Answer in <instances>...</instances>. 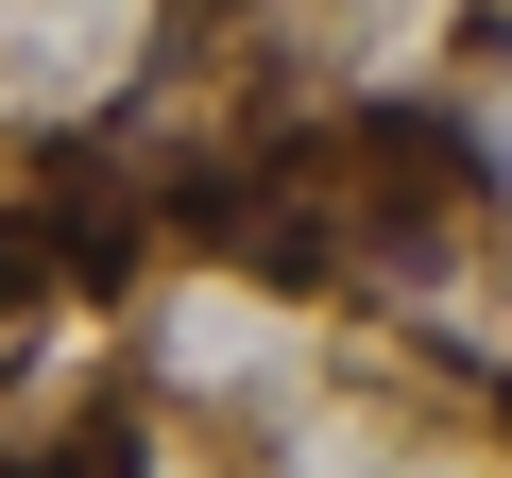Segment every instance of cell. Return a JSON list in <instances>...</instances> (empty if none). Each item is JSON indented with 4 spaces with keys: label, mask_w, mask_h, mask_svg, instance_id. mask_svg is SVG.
<instances>
[{
    "label": "cell",
    "mask_w": 512,
    "mask_h": 478,
    "mask_svg": "<svg viewBox=\"0 0 512 478\" xmlns=\"http://www.w3.org/2000/svg\"><path fill=\"white\" fill-rule=\"evenodd\" d=\"M69 274H52V222L35 205H0V325H18V308H52Z\"/></svg>",
    "instance_id": "obj_1"
}]
</instances>
